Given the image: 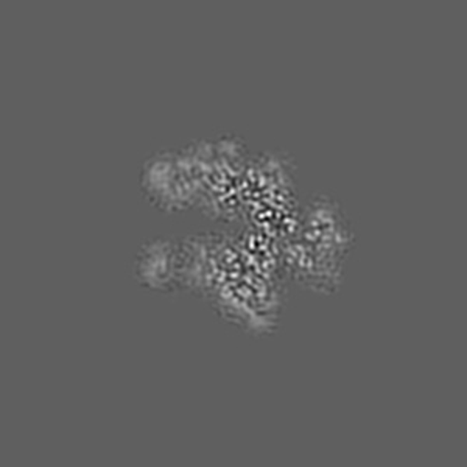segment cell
Returning a JSON list of instances; mask_svg holds the SVG:
<instances>
[{
  "mask_svg": "<svg viewBox=\"0 0 467 467\" xmlns=\"http://www.w3.org/2000/svg\"><path fill=\"white\" fill-rule=\"evenodd\" d=\"M173 259H176V255L169 242L156 240L145 244L136 265L138 281L144 287L164 292L165 288L171 287V282L175 281V275H178Z\"/></svg>",
  "mask_w": 467,
  "mask_h": 467,
  "instance_id": "cell-2",
  "label": "cell"
},
{
  "mask_svg": "<svg viewBox=\"0 0 467 467\" xmlns=\"http://www.w3.org/2000/svg\"><path fill=\"white\" fill-rule=\"evenodd\" d=\"M191 156L158 154L145 162L142 171V187L150 200H156L158 207L169 213L182 211L191 204V198L200 184L198 162L192 165Z\"/></svg>",
  "mask_w": 467,
  "mask_h": 467,
  "instance_id": "cell-1",
  "label": "cell"
}]
</instances>
